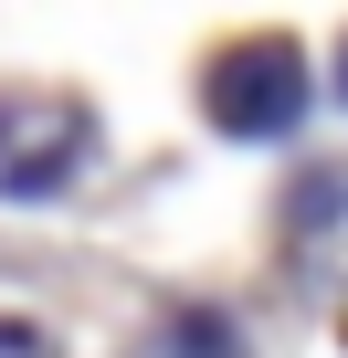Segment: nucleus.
Wrapping results in <instances>:
<instances>
[{
    "label": "nucleus",
    "instance_id": "f257e3e1",
    "mask_svg": "<svg viewBox=\"0 0 348 358\" xmlns=\"http://www.w3.org/2000/svg\"><path fill=\"white\" fill-rule=\"evenodd\" d=\"M201 106H211L222 137H285L295 106H306V53L285 32H243L201 64Z\"/></svg>",
    "mask_w": 348,
    "mask_h": 358
},
{
    "label": "nucleus",
    "instance_id": "f03ea898",
    "mask_svg": "<svg viewBox=\"0 0 348 358\" xmlns=\"http://www.w3.org/2000/svg\"><path fill=\"white\" fill-rule=\"evenodd\" d=\"M337 95H348V53H337Z\"/></svg>",
    "mask_w": 348,
    "mask_h": 358
}]
</instances>
